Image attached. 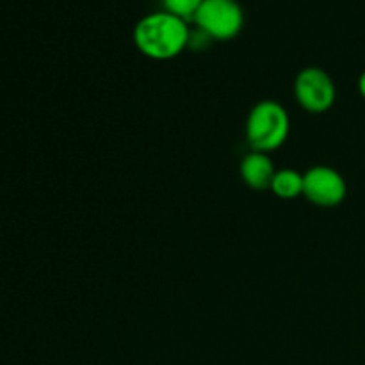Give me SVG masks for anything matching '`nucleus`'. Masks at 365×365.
<instances>
[{"label":"nucleus","mask_w":365,"mask_h":365,"mask_svg":"<svg viewBox=\"0 0 365 365\" xmlns=\"http://www.w3.org/2000/svg\"><path fill=\"white\" fill-rule=\"evenodd\" d=\"M191 29L187 21L168 11H157L143 16L135 24L134 43L143 56L155 61L177 57L189 46Z\"/></svg>","instance_id":"obj_1"},{"label":"nucleus","mask_w":365,"mask_h":365,"mask_svg":"<svg viewBox=\"0 0 365 365\" xmlns=\"http://www.w3.org/2000/svg\"><path fill=\"white\" fill-rule=\"evenodd\" d=\"M291 120L284 107L273 100L257 103L246 121V138L255 152H271L285 143Z\"/></svg>","instance_id":"obj_2"},{"label":"nucleus","mask_w":365,"mask_h":365,"mask_svg":"<svg viewBox=\"0 0 365 365\" xmlns=\"http://www.w3.org/2000/svg\"><path fill=\"white\" fill-rule=\"evenodd\" d=\"M192 21L210 39L228 41L242 31L245 11L237 0H203Z\"/></svg>","instance_id":"obj_3"},{"label":"nucleus","mask_w":365,"mask_h":365,"mask_svg":"<svg viewBox=\"0 0 365 365\" xmlns=\"http://www.w3.org/2000/svg\"><path fill=\"white\" fill-rule=\"evenodd\" d=\"M294 95L303 109L309 113H327L335 102V84L330 75L316 66L305 68L298 73L294 82Z\"/></svg>","instance_id":"obj_4"},{"label":"nucleus","mask_w":365,"mask_h":365,"mask_svg":"<svg viewBox=\"0 0 365 365\" xmlns=\"http://www.w3.org/2000/svg\"><path fill=\"white\" fill-rule=\"evenodd\" d=\"M348 185L337 170L314 166L303 175V195L319 207H335L346 198Z\"/></svg>","instance_id":"obj_5"},{"label":"nucleus","mask_w":365,"mask_h":365,"mask_svg":"<svg viewBox=\"0 0 365 365\" xmlns=\"http://www.w3.org/2000/svg\"><path fill=\"white\" fill-rule=\"evenodd\" d=\"M274 173H277V171H274L273 160L262 152H255V150H253V152L248 153L241 163L242 180H245L252 189H257V191L269 189L271 184H273Z\"/></svg>","instance_id":"obj_6"},{"label":"nucleus","mask_w":365,"mask_h":365,"mask_svg":"<svg viewBox=\"0 0 365 365\" xmlns=\"http://www.w3.org/2000/svg\"><path fill=\"white\" fill-rule=\"evenodd\" d=\"M271 191L284 200H292L303 195V175L294 170H280L274 173Z\"/></svg>","instance_id":"obj_7"},{"label":"nucleus","mask_w":365,"mask_h":365,"mask_svg":"<svg viewBox=\"0 0 365 365\" xmlns=\"http://www.w3.org/2000/svg\"><path fill=\"white\" fill-rule=\"evenodd\" d=\"M203 0H163V9L182 20H192Z\"/></svg>","instance_id":"obj_8"},{"label":"nucleus","mask_w":365,"mask_h":365,"mask_svg":"<svg viewBox=\"0 0 365 365\" xmlns=\"http://www.w3.org/2000/svg\"><path fill=\"white\" fill-rule=\"evenodd\" d=\"M359 91H360V95L365 98V71L360 75V78H359Z\"/></svg>","instance_id":"obj_9"}]
</instances>
